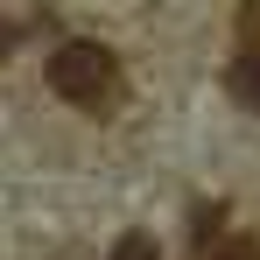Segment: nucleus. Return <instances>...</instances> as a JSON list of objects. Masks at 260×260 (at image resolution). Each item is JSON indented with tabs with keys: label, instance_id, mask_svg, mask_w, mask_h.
<instances>
[{
	"label": "nucleus",
	"instance_id": "3",
	"mask_svg": "<svg viewBox=\"0 0 260 260\" xmlns=\"http://www.w3.org/2000/svg\"><path fill=\"white\" fill-rule=\"evenodd\" d=\"M204 260H260V239H218V246H204Z\"/></svg>",
	"mask_w": 260,
	"mask_h": 260
},
{
	"label": "nucleus",
	"instance_id": "5",
	"mask_svg": "<svg viewBox=\"0 0 260 260\" xmlns=\"http://www.w3.org/2000/svg\"><path fill=\"white\" fill-rule=\"evenodd\" d=\"M14 43H21V28H14V21H0V63L14 56Z\"/></svg>",
	"mask_w": 260,
	"mask_h": 260
},
{
	"label": "nucleus",
	"instance_id": "2",
	"mask_svg": "<svg viewBox=\"0 0 260 260\" xmlns=\"http://www.w3.org/2000/svg\"><path fill=\"white\" fill-rule=\"evenodd\" d=\"M232 99H239L246 113H260V43L246 49L239 63H232Z\"/></svg>",
	"mask_w": 260,
	"mask_h": 260
},
{
	"label": "nucleus",
	"instance_id": "1",
	"mask_svg": "<svg viewBox=\"0 0 260 260\" xmlns=\"http://www.w3.org/2000/svg\"><path fill=\"white\" fill-rule=\"evenodd\" d=\"M49 91H56V99H71L78 113H113V106H120V91H127V71H120V56H113L106 43L71 36V43L49 49Z\"/></svg>",
	"mask_w": 260,
	"mask_h": 260
},
{
	"label": "nucleus",
	"instance_id": "4",
	"mask_svg": "<svg viewBox=\"0 0 260 260\" xmlns=\"http://www.w3.org/2000/svg\"><path fill=\"white\" fill-rule=\"evenodd\" d=\"M113 260H162V246H155L148 232H127V239L113 246Z\"/></svg>",
	"mask_w": 260,
	"mask_h": 260
}]
</instances>
